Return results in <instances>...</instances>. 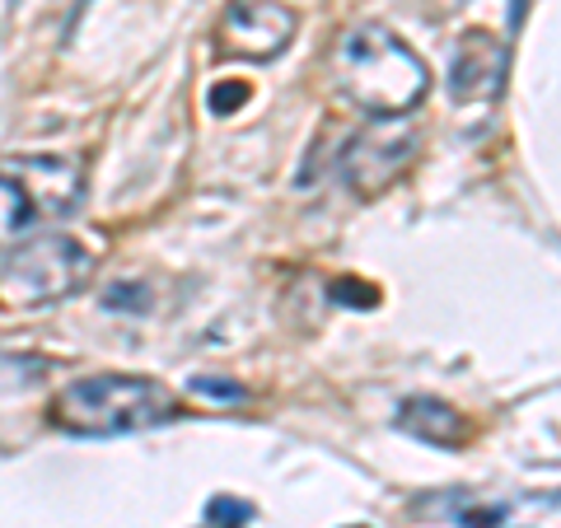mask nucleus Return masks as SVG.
<instances>
[{"label":"nucleus","mask_w":561,"mask_h":528,"mask_svg":"<svg viewBox=\"0 0 561 528\" xmlns=\"http://www.w3.org/2000/svg\"><path fill=\"white\" fill-rule=\"evenodd\" d=\"M179 416V398L146 375H94L66 383L51 402V426L66 435H136Z\"/></svg>","instance_id":"1"},{"label":"nucleus","mask_w":561,"mask_h":528,"mask_svg":"<svg viewBox=\"0 0 561 528\" xmlns=\"http://www.w3.org/2000/svg\"><path fill=\"white\" fill-rule=\"evenodd\" d=\"M426 66L416 51L393 38L389 28L365 24L351 28L337 47V84L356 108L375 117H402L426 94Z\"/></svg>","instance_id":"2"},{"label":"nucleus","mask_w":561,"mask_h":528,"mask_svg":"<svg viewBox=\"0 0 561 528\" xmlns=\"http://www.w3.org/2000/svg\"><path fill=\"white\" fill-rule=\"evenodd\" d=\"M84 197V169L66 154L0 160V243H24L51 220H66Z\"/></svg>","instance_id":"3"},{"label":"nucleus","mask_w":561,"mask_h":528,"mask_svg":"<svg viewBox=\"0 0 561 528\" xmlns=\"http://www.w3.org/2000/svg\"><path fill=\"white\" fill-rule=\"evenodd\" d=\"M94 257L84 243H76L70 234L57 230H43L24 239L20 249L5 257V272H0V295L20 309H38L51 305V299H66L84 286Z\"/></svg>","instance_id":"4"},{"label":"nucleus","mask_w":561,"mask_h":528,"mask_svg":"<svg viewBox=\"0 0 561 528\" xmlns=\"http://www.w3.org/2000/svg\"><path fill=\"white\" fill-rule=\"evenodd\" d=\"M416 160V127L402 117H375L370 127H360L346 140L342 154V179L360 197H379L383 187H393Z\"/></svg>","instance_id":"5"},{"label":"nucleus","mask_w":561,"mask_h":528,"mask_svg":"<svg viewBox=\"0 0 561 528\" xmlns=\"http://www.w3.org/2000/svg\"><path fill=\"white\" fill-rule=\"evenodd\" d=\"M295 28H300V5L295 0H230L216 24V43L225 57L272 61L286 51Z\"/></svg>","instance_id":"6"},{"label":"nucleus","mask_w":561,"mask_h":528,"mask_svg":"<svg viewBox=\"0 0 561 528\" xmlns=\"http://www.w3.org/2000/svg\"><path fill=\"white\" fill-rule=\"evenodd\" d=\"M501 80H505V43L482 28L463 33L449 66V94L459 103H482L501 90Z\"/></svg>","instance_id":"7"},{"label":"nucleus","mask_w":561,"mask_h":528,"mask_svg":"<svg viewBox=\"0 0 561 528\" xmlns=\"http://www.w3.org/2000/svg\"><path fill=\"white\" fill-rule=\"evenodd\" d=\"M398 426L408 435H416L421 445H435V449L468 445V421L440 398H408L398 412Z\"/></svg>","instance_id":"8"},{"label":"nucleus","mask_w":561,"mask_h":528,"mask_svg":"<svg viewBox=\"0 0 561 528\" xmlns=\"http://www.w3.org/2000/svg\"><path fill=\"white\" fill-rule=\"evenodd\" d=\"M243 103H249V84L243 80H230V84H216V90H210V113L216 117H230L234 108H243Z\"/></svg>","instance_id":"9"},{"label":"nucleus","mask_w":561,"mask_h":528,"mask_svg":"<svg viewBox=\"0 0 561 528\" xmlns=\"http://www.w3.org/2000/svg\"><path fill=\"white\" fill-rule=\"evenodd\" d=\"M206 515L216 519V524H249V505H239V501H216V505L206 509Z\"/></svg>","instance_id":"10"},{"label":"nucleus","mask_w":561,"mask_h":528,"mask_svg":"<svg viewBox=\"0 0 561 528\" xmlns=\"http://www.w3.org/2000/svg\"><path fill=\"white\" fill-rule=\"evenodd\" d=\"M332 295H337V299H365V309L375 305V290H370V286H351V280H337V286H332Z\"/></svg>","instance_id":"11"},{"label":"nucleus","mask_w":561,"mask_h":528,"mask_svg":"<svg viewBox=\"0 0 561 528\" xmlns=\"http://www.w3.org/2000/svg\"><path fill=\"white\" fill-rule=\"evenodd\" d=\"M197 393H216V398H243L239 383H220V379H197Z\"/></svg>","instance_id":"12"}]
</instances>
